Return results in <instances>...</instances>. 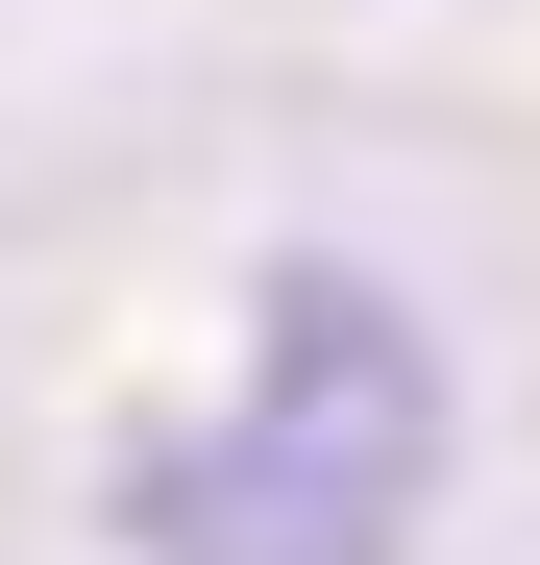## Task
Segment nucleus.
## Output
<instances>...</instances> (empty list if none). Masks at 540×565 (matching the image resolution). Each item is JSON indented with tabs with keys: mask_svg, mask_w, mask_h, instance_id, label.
Returning a JSON list of instances; mask_svg holds the SVG:
<instances>
[{
	"mask_svg": "<svg viewBox=\"0 0 540 565\" xmlns=\"http://www.w3.org/2000/svg\"><path fill=\"white\" fill-rule=\"evenodd\" d=\"M418 516H442V320L344 246H270L222 394H172L99 467L123 565H393Z\"/></svg>",
	"mask_w": 540,
	"mask_h": 565,
	"instance_id": "obj_1",
	"label": "nucleus"
}]
</instances>
